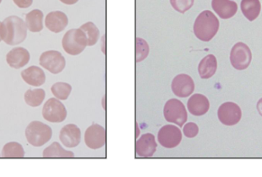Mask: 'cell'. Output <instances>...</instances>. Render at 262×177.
I'll list each match as a JSON object with an SVG mask.
<instances>
[{"instance_id":"83f0119b","label":"cell","mask_w":262,"mask_h":177,"mask_svg":"<svg viewBox=\"0 0 262 177\" xmlns=\"http://www.w3.org/2000/svg\"><path fill=\"white\" fill-rule=\"evenodd\" d=\"M149 45L144 39L136 38V62H141L148 56Z\"/></svg>"},{"instance_id":"7a4b0ae2","label":"cell","mask_w":262,"mask_h":177,"mask_svg":"<svg viewBox=\"0 0 262 177\" xmlns=\"http://www.w3.org/2000/svg\"><path fill=\"white\" fill-rule=\"evenodd\" d=\"M219 21L210 10H204L197 16L194 24V33L201 41L209 42L219 30Z\"/></svg>"},{"instance_id":"6da1fadb","label":"cell","mask_w":262,"mask_h":177,"mask_svg":"<svg viewBox=\"0 0 262 177\" xmlns=\"http://www.w3.org/2000/svg\"><path fill=\"white\" fill-rule=\"evenodd\" d=\"M27 27L21 18L9 16L0 25V36L8 45H17L27 38Z\"/></svg>"},{"instance_id":"44dd1931","label":"cell","mask_w":262,"mask_h":177,"mask_svg":"<svg viewBox=\"0 0 262 177\" xmlns=\"http://www.w3.org/2000/svg\"><path fill=\"white\" fill-rule=\"evenodd\" d=\"M241 7L245 17L250 22L257 19L261 10L260 0H242Z\"/></svg>"},{"instance_id":"cb8c5ba5","label":"cell","mask_w":262,"mask_h":177,"mask_svg":"<svg viewBox=\"0 0 262 177\" xmlns=\"http://www.w3.org/2000/svg\"><path fill=\"white\" fill-rule=\"evenodd\" d=\"M46 93L43 89L41 88L29 89L27 90L25 93V101L29 106L38 107L43 102Z\"/></svg>"},{"instance_id":"5b68a950","label":"cell","mask_w":262,"mask_h":177,"mask_svg":"<svg viewBox=\"0 0 262 177\" xmlns=\"http://www.w3.org/2000/svg\"><path fill=\"white\" fill-rule=\"evenodd\" d=\"M163 114L167 122L174 123L180 127H182L187 122L188 114L185 105L176 99H172L166 103Z\"/></svg>"},{"instance_id":"d6986e66","label":"cell","mask_w":262,"mask_h":177,"mask_svg":"<svg viewBox=\"0 0 262 177\" xmlns=\"http://www.w3.org/2000/svg\"><path fill=\"white\" fill-rule=\"evenodd\" d=\"M21 77L23 80L33 87H40L43 85L46 81V75L41 68L37 66H30L21 72Z\"/></svg>"},{"instance_id":"484cf974","label":"cell","mask_w":262,"mask_h":177,"mask_svg":"<svg viewBox=\"0 0 262 177\" xmlns=\"http://www.w3.org/2000/svg\"><path fill=\"white\" fill-rule=\"evenodd\" d=\"M85 32L88 37V46H93L99 39L100 32L97 26L93 22H86L80 27Z\"/></svg>"},{"instance_id":"e0dca14e","label":"cell","mask_w":262,"mask_h":177,"mask_svg":"<svg viewBox=\"0 0 262 177\" xmlns=\"http://www.w3.org/2000/svg\"><path fill=\"white\" fill-rule=\"evenodd\" d=\"M67 15L62 11H53L48 14L45 19V25L49 31L54 33L63 32L68 26Z\"/></svg>"},{"instance_id":"3957f363","label":"cell","mask_w":262,"mask_h":177,"mask_svg":"<svg viewBox=\"0 0 262 177\" xmlns=\"http://www.w3.org/2000/svg\"><path fill=\"white\" fill-rule=\"evenodd\" d=\"M88 43V37L82 30L71 29L63 36L62 46L69 54L78 55L85 50Z\"/></svg>"},{"instance_id":"4dcf8cb0","label":"cell","mask_w":262,"mask_h":177,"mask_svg":"<svg viewBox=\"0 0 262 177\" xmlns=\"http://www.w3.org/2000/svg\"><path fill=\"white\" fill-rule=\"evenodd\" d=\"M13 1L15 5H17L18 7L21 8V9L29 8L33 2V0H13Z\"/></svg>"},{"instance_id":"4316f807","label":"cell","mask_w":262,"mask_h":177,"mask_svg":"<svg viewBox=\"0 0 262 177\" xmlns=\"http://www.w3.org/2000/svg\"><path fill=\"white\" fill-rule=\"evenodd\" d=\"M52 92L58 100H66L71 95L72 87L69 83H57L52 86Z\"/></svg>"},{"instance_id":"836d02e7","label":"cell","mask_w":262,"mask_h":177,"mask_svg":"<svg viewBox=\"0 0 262 177\" xmlns=\"http://www.w3.org/2000/svg\"><path fill=\"white\" fill-rule=\"evenodd\" d=\"M0 25H1V22H0ZM1 40H2V38H1V36H0V42H1Z\"/></svg>"},{"instance_id":"2e32d148","label":"cell","mask_w":262,"mask_h":177,"mask_svg":"<svg viewBox=\"0 0 262 177\" xmlns=\"http://www.w3.org/2000/svg\"><path fill=\"white\" fill-rule=\"evenodd\" d=\"M30 56L29 52L27 49L18 47L12 50H10L6 55V61L8 65L15 69H20L27 66L29 63Z\"/></svg>"},{"instance_id":"ffe728a7","label":"cell","mask_w":262,"mask_h":177,"mask_svg":"<svg viewBox=\"0 0 262 177\" xmlns=\"http://www.w3.org/2000/svg\"><path fill=\"white\" fill-rule=\"evenodd\" d=\"M217 69V61L213 54H208L202 58L198 66L199 75L202 79L212 77Z\"/></svg>"},{"instance_id":"d6a6232c","label":"cell","mask_w":262,"mask_h":177,"mask_svg":"<svg viewBox=\"0 0 262 177\" xmlns=\"http://www.w3.org/2000/svg\"><path fill=\"white\" fill-rule=\"evenodd\" d=\"M257 110L260 115L262 116V99H260L257 103Z\"/></svg>"},{"instance_id":"8fae6325","label":"cell","mask_w":262,"mask_h":177,"mask_svg":"<svg viewBox=\"0 0 262 177\" xmlns=\"http://www.w3.org/2000/svg\"><path fill=\"white\" fill-rule=\"evenodd\" d=\"M85 143L91 149H99L106 144V129L98 124L88 127L85 133Z\"/></svg>"},{"instance_id":"1f68e13d","label":"cell","mask_w":262,"mask_h":177,"mask_svg":"<svg viewBox=\"0 0 262 177\" xmlns=\"http://www.w3.org/2000/svg\"><path fill=\"white\" fill-rule=\"evenodd\" d=\"M61 2L66 4V5H75L79 0H60Z\"/></svg>"},{"instance_id":"4fadbf2b","label":"cell","mask_w":262,"mask_h":177,"mask_svg":"<svg viewBox=\"0 0 262 177\" xmlns=\"http://www.w3.org/2000/svg\"><path fill=\"white\" fill-rule=\"evenodd\" d=\"M158 147L155 136L152 134H144L136 143V152L137 155L142 158H150L155 153Z\"/></svg>"},{"instance_id":"9a60e30c","label":"cell","mask_w":262,"mask_h":177,"mask_svg":"<svg viewBox=\"0 0 262 177\" xmlns=\"http://www.w3.org/2000/svg\"><path fill=\"white\" fill-rule=\"evenodd\" d=\"M211 7L222 19H230L238 11L237 3L232 0H212Z\"/></svg>"},{"instance_id":"30bf717a","label":"cell","mask_w":262,"mask_h":177,"mask_svg":"<svg viewBox=\"0 0 262 177\" xmlns=\"http://www.w3.org/2000/svg\"><path fill=\"white\" fill-rule=\"evenodd\" d=\"M158 139L163 148H176L182 141V133L177 126L166 125L158 131Z\"/></svg>"},{"instance_id":"9c48e42d","label":"cell","mask_w":262,"mask_h":177,"mask_svg":"<svg viewBox=\"0 0 262 177\" xmlns=\"http://www.w3.org/2000/svg\"><path fill=\"white\" fill-rule=\"evenodd\" d=\"M217 116L219 121L225 126H234L241 122L242 111L241 107L235 103H224L219 107Z\"/></svg>"},{"instance_id":"d4e9b609","label":"cell","mask_w":262,"mask_h":177,"mask_svg":"<svg viewBox=\"0 0 262 177\" xmlns=\"http://www.w3.org/2000/svg\"><path fill=\"white\" fill-rule=\"evenodd\" d=\"M2 156L4 158H23L25 156L24 148L15 142L6 143L3 148Z\"/></svg>"},{"instance_id":"5bb4252c","label":"cell","mask_w":262,"mask_h":177,"mask_svg":"<svg viewBox=\"0 0 262 177\" xmlns=\"http://www.w3.org/2000/svg\"><path fill=\"white\" fill-rule=\"evenodd\" d=\"M59 139L66 148H75L81 140L80 128L75 124L66 125L61 129Z\"/></svg>"},{"instance_id":"7c38bea8","label":"cell","mask_w":262,"mask_h":177,"mask_svg":"<svg viewBox=\"0 0 262 177\" xmlns=\"http://www.w3.org/2000/svg\"><path fill=\"white\" fill-rule=\"evenodd\" d=\"M172 91L179 97H187L194 91V81L189 75L180 74L173 78Z\"/></svg>"},{"instance_id":"603a6c76","label":"cell","mask_w":262,"mask_h":177,"mask_svg":"<svg viewBox=\"0 0 262 177\" xmlns=\"http://www.w3.org/2000/svg\"><path fill=\"white\" fill-rule=\"evenodd\" d=\"M42 156L44 158H74L75 154L73 152L63 149L59 143L54 142L45 148Z\"/></svg>"},{"instance_id":"ba28073f","label":"cell","mask_w":262,"mask_h":177,"mask_svg":"<svg viewBox=\"0 0 262 177\" xmlns=\"http://www.w3.org/2000/svg\"><path fill=\"white\" fill-rule=\"evenodd\" d=\"M39 63L49 72L58 74L63 71L66 67V61L60 52L49 50L41 53Z\"/></svg>"},{"instance_id":"277c9868","label":"cell","mask_w":262,"mask_h":177,"mask_svg":"<svg viewBox=\"0 0 262 177\" xmlns=\"http://www.w3.org/2000/svg\"><path fill=\"white\" fill-rule=\"evenodd\" d=\"M53 131L50 126L41 122H32L26 129L27 142L34 147H41L50 141Z\"/></svg>"},{"instance_id":"7402d4cb","label":"cell","mask_w":262,"mask_h":177,"mask_svg":"<svg viewBox=\"0 0 262 177\" xmlns=\"http://www.w3.org/2000/svg\"><path fill=\"white\" fill-rule=\"evenodd\" d=\"M27 29L32 32H40L43 29V13L33 10L26 15Z\"/></svg>"},{"instance_id":"f546056e","label":"cell","mask_w":262,"mask_h":177,"mask_svg":"<svg viewBox=\"0 0 262 177\" xmlns=\"http://www.w3.org/2000/svg\"><path fill=\"white\" fill-rule=\"evenodd\" d=\"M199 133V127L194 122H189L184 126V134L188 139H193Z\"/></svg>"},{"instance_id":"52a82bcc","label":"cell","mask_w":262,"mask_h":177,"mask_svg":"<svg viewBox=\"0 0 262 177\" xmlns=\"http://www.w3.org/2000/svg\"><path fill=\"white\" fill-rule=\"evenodd\" d=\"M42 116L52 123H61L67 117V110L58 99H49L42 109Z\"/></svg>"},{"instance_id":"ac0fdd59","label":"cell","mask_w":262,"mask_h":177,"mask_svg":"<svg viewBox=\"0 0 262 177\" xmlns=\"http://www.w3.org/2000/svg\"><path fill=\"white\" fill-rule=\"evenodd\" d=\"M187 108L192 115L202 116L206 114L210 109V103L206 96L196 93L189 97Z\"/></svg>"},{"instance_id":"f1b7e54d","label":"cell","mask_w":262,"mask_h":177,"mask_svg":"<svg viewBox=\"0 0 262 177\" xmlns=\"http://www.w3.org/2000/svg\"><path fill=\"white\" fill-rule=\"evenodd\" d=\"M194 0H170L172 7L178 12L184 14L191 9Z\"/></svg>"},{"instance_id":"8992f818","label":"cell","mask_w":262,"mask_h":177,"mask_svg":"<svg viewBox=\"0 0 262 177\" xmlns=\"http://www.w3.org/2000/svg\"><path fill=\"white\" fill-rule=\"evenodd\" d=\"M252 61V53L248 45L244 43H237L231 49L230 62L233 68L238 71L247 69Z\"/></svg>"},{"instance_id":"e575fe53","label":"cell","mask_w":262,"mask_h":177,"mask_svg":"<svg viewBox=\"0 0 262 177\" xmlns=\"http://www.w3.org/2000/svg\"><path fill=\"white\" fill-rule=\"evenodd\" d=\"M1 2H2V0H0V4H1Z\"/></svg>"}]
</instances>
